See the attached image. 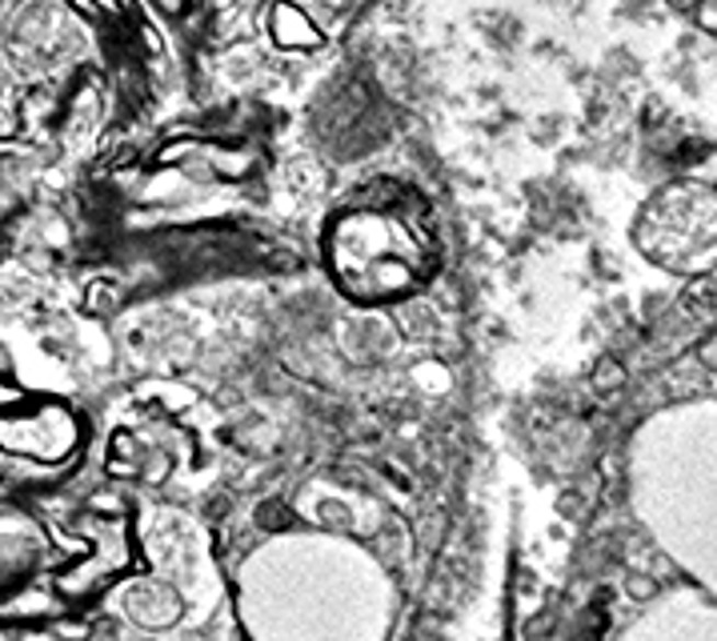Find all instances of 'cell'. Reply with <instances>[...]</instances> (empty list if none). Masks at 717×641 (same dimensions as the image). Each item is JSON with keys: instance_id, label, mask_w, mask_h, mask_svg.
<instances>
[{"instance_id": "cell-3", "label": "cell", "mask_w": 717, "mask_h": 641, "mask_svg": "<svg viewBox=\"0 0 717 641\" xmlns=\"http://www.w3.org/2000/svg\"><path fill=\"white\" fill-rule=\"evenodd\" d=\"M265 28H269V36H273V45L285 48V53H312V48L325 45L321 28H317L297 4H289V0H273V4H269Z\"/></svg>"}, {"instance_id": "cell-7", "label": "cell", "mask_w": 717, "mask_h": 641, "mask_svg": "<svg viewBox=\"0 0 717 641\" xmlns=\"http://www.w3.org/2000/svg\"><path fill=\"white\" fill-rule=\"evenodd\" d=\"M93 4H96V9H101V12H116V9H121L116 0H93Z\"/></svg>"}, {"instance_id": "cell-2", "label": "cell", "mask_w": 717, "mask_h": 641, "mask_svg": "<svg viewBox=\"0 0 717 641\" xmlns=\"http://www.w3.org/2000/svg\"><path fill=\"white\" fill-rule=\"evenodd\" d=\"M694 237L702 245H714V201L709 188L697 193L694 185H673L641 217V249L661 256L670 268H685V256L694 261Z\"/></svg>"}, {"instance_id": "cell-1", "label": "cell", "mask_w": 717, "mask_h": 641, "mask_svg": "<svg viewBox=\"0 0 717 641\" xmlns=\"http://www.w3.org/2000/svg\"><path fill=\"white\" fill-rule=\"evenodd\" d=\"M333 281L357 301H394L413 293L433 268V237L421 209L353 205L329 229Z\"/></svg>"}, {"instance_id": "cell-9", "label": "cell", "mask_w": 717, "mask_h": 641, "mask_svg": "<svg viewBox=\"0 0 717 641\" xmlns=\"http://www.w3.org/2000/svg\"><path fill=\"white\" fill-rule=\"evenodd\" d=\"M116 4H128V0H116Z\"/></svg>"}, {"instance_id": "cell-4", "label": "cell", "mask_w": 717, "mask_h": 641, "mask_svg": "<svg viewBox=\"0 0 717 641\" xmlns=\"http://www.w3.org/2000/svg\"><path fill=\"white\" fill-rule=\"evenodd\" d=\"M697 24H702L706 33H714V0H702V4H697Z\"/></svg>"}, {"instance_id": "cell-6", "label": "cell", "mask_w": 717, "mask_h": 641, "mask_svg": "<svg viewBox=\"0 0 717 641\" xmlns=\"http://www.w3.org/2000/svg\"><path fill=\"white\" fill-rule=\"evenodd\" d=\"M161 9L164 12H181V9H185V0H161Z\"/></svg>"}, {"instance_id": "cell-8", "label": "cell", "mask_w": 717, "mask_h": 641, "mask_svg": "<svg viewBox=\"0 0 717 641\" xmlns=\"http://www.w3.org/2000/svg\"><path fill=\"white\" fill-rule=\"evenodd\" d=\"M325 4H329V9H341V4H345V0H325Z\"/></svg>"}, {"instance_id": "cell-5", "label": "cell", "mask_w": 717, "mask_h": 641, "mask_svg": "<svg viewBox=\"0 0 717 641\" xmlns=\"http://www.w3.org/2000/svg\"><path fill=\"white\" fill-rule=\"evenodd\" d=\"M581 641H602V621H593V626H585V633H581Z\"/></svg>"}]
</instances>
